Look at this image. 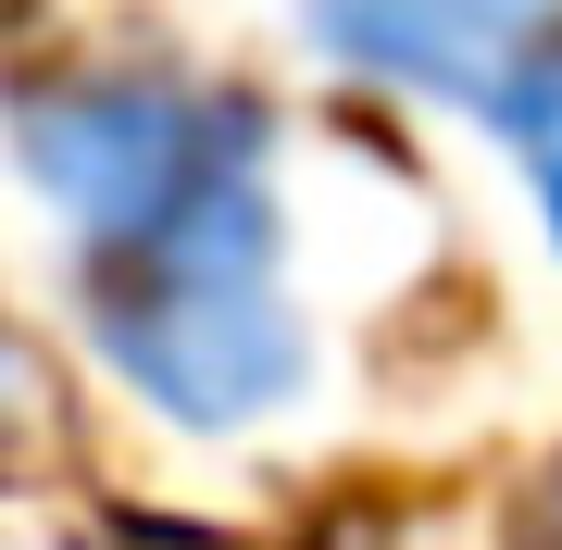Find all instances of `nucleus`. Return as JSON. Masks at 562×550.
Instances as JSON below:
<instances>
[{
	"mask_svg": "<svg viewBox=\"0 0 562 550\" xmlns=\"http://www.w3.org/2000/svg\"><path fill=\"white\" fill-rule=\"evenodd\" d=\"M88 350L113 363L125 401H150L176 438H250L313 388V313L288 288V201L276 150L225 176L176 225L76 263Z\"/></svg>",
	"mask_w": 562,
	"mask_h": 550,
	"instance_id": "nucleus-1",
	"label": "nucleus"
},
{
	"mask_svg": "<svg viewBox=\"0 0 562 550\" xmlns=\"http://www.w3.org/2000/svg\"><path fill=\"white\" fill-rule=\"evenodd\" d=\"M262 150H276L262 101H238L213 76H176V63H76V76L13 88V164L63 213L76 263L176 225L225 176H250Z\"/></svg>",
	"mask_w": 562,
	"mask_h": 550,
	"instance_id": "nucleus-2",
	"label": "nucleus"
},
{
	"mask_svg": "<svg viewBox=\"0 0 562 550\" xmlns=\"http://www.w3.org/2000/svg\"><path fill=\"white\" fill-rule=\"evenodd\" d=\"M301 50L387 101H438L513 138L562 76V0H301Z\"/></svg>",
	"mask_w": 562,
	"mask_h": 550,
	"instance_id": "nucleus-3",
	"label": "nucleus"
},
{
	"mask_svg": "<svg viewBox=\"0 0 562 550\" xmlns=\"http://www.w3.org/2000/svg\"><path fill=\"white\" fill-rule=\"evenodd\" d=\"M313 550H513L501 526H487V513H438V501H387V513H338V526H325Z\"/></svg>",
	"mask_w": 562,
	"mask_h": 550,
	"instance_id": "nucleus-4",
	"label": "nucleus"
},
{
	"mask_svg": "<svg viewBox=\"0 0 562 550\" xmlns=\"http://www.w3.org/2000/svg\"><path fill=\"white\" fill-rule=\"evenodd\" d=\"M513 150H525V176H538V225H550V250H562V76L538 88V113L513 125Z\"/></svg>",
	"mask_w": 562,
	"mask_h": 550,
	"instance_id": "nucleus-5",
	"label": "nucleus"
},
{
	"mask_svg": "<svg viewBox=\"0 0 562 550\" xmlns=\"http://www.w3.org/2000/svg\"><path fill=\"white\" fill-rule=\"evenodd\" d=\"M538 550H562V463H550V489H538Z\"/></svg>",
	"mask_w": 562,
	"mask_h": 550,
	"instance_id": "nucleus-6",
	"label": "nucleus"
}]
</instances>
